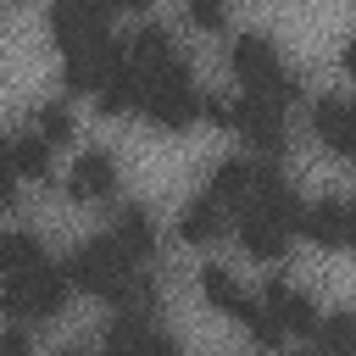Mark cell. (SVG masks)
Wrapping results in <instances>:
<instances>
[{"mask_svg": "<svg viewBox=\"0 0 356 356\" xmlns=\"http://www.w3.org/2000/svg\"><path fill=\"white\" fill-rule=\"evenodd\" d=\"M228 61H234V78L245 83V95H256V100H273L278 111H284V106L300 95V78L284 67V56H278L273 33H261V28H245V33L234 39Z\"/></svg>", "mask_w": 356, "mask_h": 356, "instance_id": "cell-1", "label": "cell"}, {"mask_svg": "<svg viewBox=\"0 0 356 356\" xmlns=\"http://www.w3.org/2000/svg\"><path fill=\"white\" fill-rule=\"evenodd\" d=\"M139 78H145L139 111H145L156 128H184V122H195V111H200V89H195L184 56L167 61V67H156V72H139Z\"/></svg>", "mask_w": 356, "mask_h": 356, "instance_id": "cell-2", "label": "cell"}, {"mask_svg": "<svg viewBox=\"0 0 356 356\" xmlns=\"http://www.w3.org/2000/svg\"><path fill=\"white\" fill-rule=\"evenodd\" d=\"M61 273H67V284H78V289H89L100 300H122V289L134 278V261L117 250V239H89V245L72 250V261Z\"/></svg>", "mask_w": 356, "mask_h": 356, "instance_id": "cell-3", "label": "cell"}, {"mask_svg": "<svg viewBox=\"0 0 356 356\" xmlns=\"http://www.w3.org/2000/svg\"><path fill=\"white\" fill-rule=\"evenodd\" d=\"M139 95H145V78H139V67L128 61V50H122V39H106L100 44V61H95V100H100V111H139Z\"/></svg>", "mask_w": 356, "mask_h": 356, "instance_id": "cell-4", "label": "cell"}, {"mask_svg": "<svg viewBox=\"0 0 356 356\" xmlns=\"http://www.w3.org/2000/svg\"><path fill=\"white\" fill-rule=\"evenodd\" d=\"M67 273L61 267H39V273H28V278H6V289H0V306L6 312H17V317H56L61 306H67Z\"/></svg>", "mask_w": 356, "mask_h": 356, "instance_id": "cell-5", "label": "cell"}, {"mask_svg": "<svg viewBox=\"0 0 356 356\" xmlns=\"http://www.w3.org/2000/svg\"><path fill=\"white\" fill-rule=\"evenodd\" d=\"M228 128H239L256 150H267V156H284V145H289V128H284V111L273 106V100H256V95H239L234 100V111H228Z\"/></svg>", "mask_w": 356, "mask_h": 356, "instance_id": "cell-6", "label": "cell"}, {"mask_svg": "<svg viewBox=\"0 0 356 356\" xmlns=\"http://www.w3.org/2000/svg\"><path fill=\"white\" fill-rule=\"evenodd\" d=\"M234 234H239V245H245V256H256V261H284V250H289V228L273 217V211H261L256 200H245L239 206V222H234Z\"/></svg>", "mask_w": 356, "mask_h": 356, "instance_id": "cell-7", "label": "cell"}, {"mask_svg": "<svg viewBox=\"0 0 356 356\" xmlns=\"http://www.w3.org/2000/svg\"><path fill=\"white\" fill-rule=\"evenodd\" d=\"M106 356H178V339L161 334L150 317H117L106 328Z\"/></svg>", "mask_w": 356, "mask_h": 356, "instance_id": "cell-8", "label": "cell"}, {"mask_svg": "<svg viewBox=\"0 0 356 356\" xmlns=\"http://www.w3.org/2000/svg\"><path fill=\"white\" fill-rule=\"evenodd\" d=\"M267 312H273V323L284 328V334H312L317 328V300L306 295V289H295V284H284V278H267V289L256 295Z\"/></svg>", "mask_w": 356, "mask_h": 356, "instance_id": "cell-9", "label": "cell"}, {"mask_svg": "<svg viewBox=\"0 0 356 356\" xmlns=\"http://www.w3.org/2000/svg\"><path fill=\"white\" fill-rule=\"evenodd\" d=\"M312 128L334 156H356V106L345 95H317L312 100Z\"/></svg>", "mask_w": 356, "mask_h": 356, "instance_id": "cell-10", "label": "cell"}, {"mask_svg": "<svg viewBox=\"0 0 356 356\" xmlns=\"http://www.w3.org/2000/svg\"><path fill=\"white\" fill-rule=\"evenodd\" d=\"M295 234H312V245H323V250H345L350 245V206L345 200H312V206H300V228Z\"/></svg>", "mask_w": 356, "mask_h": 356, "instance_id": "cell-11", "label": "cell"}, {"mask_svg": "<svg viewBox=\"0 0 356 356\" xmlns=\"http://www.w3.org/2000/svg\"><path fill=\"white\" fill-rule=\"evenodd\" d=\"M117 189V161H111V150H83L78 161H72V172H67V195L72 200H100V195H111Z\"/></svg>", "mask_w": 356, "mask_h": 356, "instance_id": "cell-12", "label": "cell"}, {"mask_svg": "<svg viewBox=\"0 0 356 356\" xmlns=\"http://www.w3.org/2000/svg\"><path fill=\"white\" fill-rule=\"evenodd\" d=\"M200 295H206L222 317H234V323H250V312H256V295H250L228 267H200Z\"/></svg>", "mask_w": 356, "mask_h": 356, "instance_id": "cell-13", "label": "cell"}, {"mask_svg": "<svg viewBox=\"0 0 356 356\" xmlns=\"http://www.w3.org/2000/svg\"><path fill=\"white\" fill-rule=\"evenodd\" d=\"M250 189H256V161L222 156V161L211 167V200H217V206H245Z\"/></svg>", "mask_w": 356, "mask_h": 356, "instance_id": "cell-14", "label": "cell"}, {"mask_svg": "<svg viewBox=\"0 0 356 356\" xmlns=\"http://www.w3.org/2000/svg\"><path fill=\"white\" fill-rule=\"evenodd\" d=\"M111 239H117V250H122L128 261H145V256L156 250V222H150V211H145V206H122Z\"/></svg>", "mask_w": 356, "mask_h": 356, "instance_id": "cell-15", "label": "cell"}, {"mask_svg": "<svg viewBox=\"0 0 356 356\" xmlns=\"http://www.w3.org/2000/svg\"><path fill=\"white\" fill-rule=\"evenodd\" d=\"M44 267V245L28 234V228H6L0 234V273L6 278H28Z\"/></svg>", "mask_w": 356, "mask_h": 356, "instance_id": "cell-16", "label": "cell"}, {"mask_svg": "<svg viewBox=\"0 0 356 356\" xmlns=\"http://www.w3.org/2000/svg\"><path fill=\"white\" fill-rule=\"evenodd\" d=\"M222 234V206L211 200V195H200V200H189L184 211H178V239H189V245H211Z\"/></svg>", "mask_w": 356, "mask_h": 356, "instance_id": "cell-17", "label": "cell"}, {"mask_svg": "<svg viewBox=\"0 0 356 356\" xmlns=\"http://www.w3.org/2000/svg\"><path fill=\"white\" fill-rule=\"evenodd\" d=\"M6 161H11V172L17 178H50V145L39 139V134H17L11 145H6Z\"/></svg>", "mask_w": 356, "mask_h": 356, "instance_id": "cell-18", "label": "cell"}, {"mask_svg": "<svg viewBox=\"0 0 356 356\" xmlns=\"http://www.w3.org/2000/svg\"><path fill=\"white\" fill-rule=\"evenodd\" d=\"M312 339H317V356H356V317L328 312V317H317Z\"/></svg>", "mask_w": 356, "mask_h": 356, "instance_id": "cell-19", "label": "cell"}, {"mask_svg": "<svg viewBox=\"0 0 356 356\" xmlns=\"http://www.w3.org/2000/svg\"><path fill=\"white\" fill-rule=\"evenodd\" d=\"M39 139H44V145L72 139V106H67V100H44V106H39Z\"/></svg>", "mask_w": 356, "mask_h": 356, "instance_id": "cell-20", "label": "cell"}, {"mask_svg": "<svg viewBox=\"0 0 356 356\" xmlns=\"http://www.w3.org/2000/svg\"><path fill=\"white\" fill-rule=\"evenodd\" d=\"M189 22H195V28H206V33H222L228 11H222L217 0H189Z\"/></svg>", "mask_w": 356, "mask_h": 356, "instance_id": "cell-21", "label": "cell"}, {"mask_svg": "<svg viewBox=\"0 0 356 356\" xmlns=\"http://www.w3.org/2000/svg\"><path fill=\"white\" fill-rule=\"evenodd\" d=\"M200 111H206L217 128H228V111H234V100H228V95H200Z\"/></svg>", "mask_w": 356, "mask_h": 356, "instance_id": "cell-22", "label": "cell"}, {"mask_svg": "<svg viewBox=\"0 0 356 356\" xmlns=\"http://www.w3.org/2000/svg\"><path fill=\"white\" fill-rule=\"evenodd\" d=\"M17 200V172H11V161H6V145H0V206H11Z\"/></svg>", "mask_w": 356, "mask_h": 356, "instance_id": "cell-23", "label": "cell"}, {"mask_svg": "<svg viewBox=\"0 0 356 356\" xmlns=\"http://www.w3.org/2000/svg\"><path fill=\"white\" fill-rule=\"evenodd\" d=\"M0 356H28V334L22 328H6L0 334Z\"/></svg>", "mask_w": 356, "mask_h": 356, "instance_id": "cell-24", "label": "cell"}, {"mask_svg": "<svg viewBox=\"0 0 356 356\" xmlns=\"http://www.w3.org/2000/svg\"><path fill=\"white\" fill-rule=\"evenodd\" d=\"M56 356H83V350H56Z\"/></svg>", "mask_w": 356, "mask_h": 356, "instance_id": "cell-25", "label": "cell"}, {"mask_svg": "<svg viewBox=\"0 0 356 356\" xmlns=\"http://www.w3.org/2000/svg\"><path fill=\"white\" fill-rule=\"evenodd\" d=\"M0 289H6V284H0Z\"/></svg>", "mask_w": 356, "mask_h": 356, "instance_id": "cell-26", "label": "cell"}]
</instances>
